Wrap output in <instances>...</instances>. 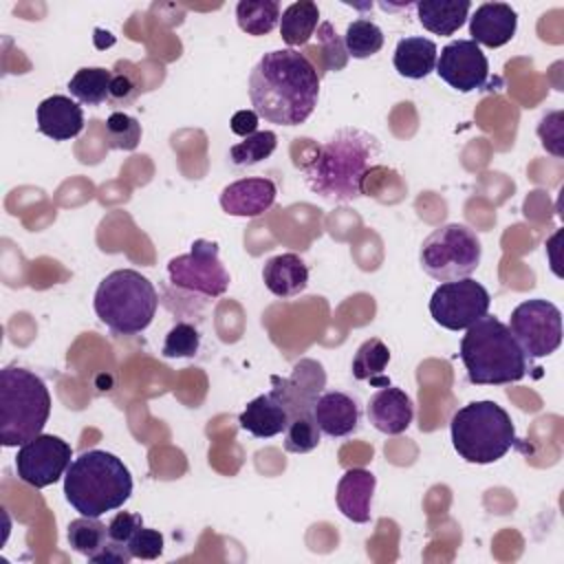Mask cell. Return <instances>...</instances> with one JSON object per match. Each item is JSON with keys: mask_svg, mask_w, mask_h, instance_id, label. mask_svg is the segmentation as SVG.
Masks as SVG:
<instances>
[{"mask_svg": "<svg viewBox=\"0 0 564 564\" xmlns=\"http://www.w3.org/2000/svg\"><path fill=\"white\" fill-rule=\"evenodd\" d=\"M319 97V73L313 62L295 51L264 53L249 73V99L258 117L278 126L304 123Z\"/></svg>", "mask_w": 564, "mask_h": 564, "instance_id": "1", "label": "cell"}, {"mask_svg": "<svg viewBox=\"0 0 564 564\" xmlns=\"http://www.w3.org/2000/svg\"><path fill=\"white\" fill-rule=\"evenodd\" d=\"M379 159L381 141L348 126L330 134L302 172L313 194L333 203H350L364 196V181Z\"/></svg>", "mask_w": 564, "mask_h": 564, "instance_id": "2", "label": "cell"}, {"mask_svg": "<svg viewBox=\"0 0 564 564\" xmlns=\"http://www.w3.org/2000/svg\"><path fill=\"white\" fill-rule=\"evenodd\" d=\"M132 476L123 460L104 449L82 452L64 474L66 502L82 516L99 518L128 502Z\"/></svg>", "mask_w": 564, "mask_h": 564, "instance_id": "3", "label": "cell"}, {"mask_svg": "<svg viewBox=\"0 0 564 564\" xmlns=\"http://www.w3.org/2000/svg\"><path fill=\"white\" fill-rule=\"evenodd\" d=\"M460 359L474 386H505L527 375V357L507 324L482 315L460 339Z\"/></svg>", "mask_w": 564, "mask_h": 564, "instance_id": "4", "label": "cell"}, {"mask_svg": "<svg viewBox=\"0 0 564 564\" xmlns=\"http://www.w3.org/2000/svg\"><path fill=\"white\" fill-rule=\"evenodd\" d=\"M51 414L46 383L31 370L4 366L0 370V443L18 447L42 434Z\"/></svg>", "mask_w": 564, "mask_h": 564, "instance_id": "5", "label": "cell"}, {"mask_svg": "<svg viewBox=\"0 0 564 564\" xmlns=\"http://www.w3.org/2000/svg\"><path fill=\"white\" fill-rule=\"evenodd\" d=\"M452 445L467 463L489 465L520 445L516 427L496 401H471L454 412L449 421Z\"/></svg>", "mask_w": 564, "mask_h": 564, "instance_id": "6", "label": "cell"}, {"mask_svg": "<svg viewBox=\"0 0 564 564\" xmlns=\"http://www.w3.org/2000/svg\"><path fill=\"white\" fill-rule=\"evenodd\" d=\"M93 306L115 335H137L152 324L159 293L139 271L117 269L99 282Z\"/></svg>", "mask_w": 564, "mask_h": 564, "instance_id": "7", "label": "cell"}, {"mask_svg": "<svg viewBox=\"0 0 564 564\" xmlns=\"http://www.w3.org/2000/svg\"><path fill=\"white\" fill-rule=\"evenodd\" d=\"M480 256L482 247L476 231L460 223H447L423 240L419 262L430 278L454 282L469 278L480 264Z\"/></svg>", "mask_w": 564, "mask_h": 564, "instance_id": "8", "label": "cell"}, {"mask_svg": "<svg viewBox=\"0 0 564 564\" xmlns=\"http://www.w3.org/2000/svg\"><path fill=\"white\" fill-rule=\"evenodd\" d=\"M167 278L176 289L203 297H220L231 282L229 271L218 258V245L203 238L192 242L189 253L167 262Z\"/></svg>", "mask_w": 564, "mask_h": 564, "instance_id": "9", "label": "cell"}, {"mask_svg": "<svg viewBox=\"0 0 564 564\" xmlns=\"http://www.w3.org/2000/svg\"><path fill=\"white\" fill-rule=\"evenodd\" d=\"M509 330L524 357H549L562 344V313L549 300H527L513 308Z\"/></svg>", "mask_w": 564, "mask_h": 564, "instance_id": "10", "label": "cell"}, {"mask_svg": "<svg viewBox=\"0 0 564 564\" xmlns=\"http://www.w3.org/2000/svg\"><path fill=\"white\" fill-rule=\"evenodd\" d=\"M491 304L489 291L474 278H460L436 286L430 300V315L447 330H467Z\"/></svg>", "mask_w": 564, "mask_h": 564, "instance_id": "11", "label": "cell"}, {"mask_svg": "<svg viewBox=\"0 0 564 564\" xmlns=\"http://www.w3.org/2000/svg\"><path fill=\"white\" fill-rule=\"evenodd\" d=\"M73 458L70 445L55 434H37L18 449L15 471L20 480L35 489L57 482Z\"/></svg>", "mask_w": 564, "mask_h": 564, "instance_id": "12", "label": "cell"}, {"mask_svg": "<svg viewBox=\"0 0 564 564\" xmlns=\"http://www.w3.org/2000/svg\"><path fill=\"white\" fill-rule=\"evenodd\" d=\"M436 75L458 93H471L487 86L489 62L471 40H454L436 57Z\"/></svg>", "mask_w": 564, "mask_h": 564, "instance_id": "13", "label": "cell"}, {"mask_svg": "<svg viewBox=\"0 0 564 564\" xmlns=\"http://www.w3.org/2000/svg\"><path fill=\"white\" fill-rule=\"evenodd\" d=\"M273 392L289 412V421L300 414H311L317 397L324 392L326 372L315 359H300L289 377H271Z\"/></svg>", "mask_w": 564, "mask_h": 564, "instance_id": "14", "label": "cell"}, {"mask_svg": "<svg viewBox=\"0 0 564 564\" xmlns=\"http://www.w3.org/2000/svg\"><path fill=\"white\" fill-rule=\"evenodd\" d=\"M278 187L271 178L251 176L229 183L220 192V207L229 216L256 218L262 216L275 203Z\"/></svg>", "mask_w": 564, "mask_h": 564, "instance_id": "15", "label": "cell"}, {"mask_svg": "<svg viewBox=\"0 0 564 564\" xmlns=\"http://www.w3.org/2000/svg\"><path fill=\"white\" fill-rule=\"evenodd\" d=\"M366 414L375 430L397 436L410 427L414 419V403L401 388L383 386L370 397Z\"/></svg>", "mask_w": 564, "mask_h": 564, "instance_id": "16", "label": "cell"}, {"mask_svg": "<svg viewBox=\"0 0 564 564\" xmlns=\"http://www.w3.org/2000/svg\"><path fill=\"white\" fill-rule=\"evenodd\" d=\"M518 29V15L507 2H482L469 18V35L478 46H505Z\"/></svg>", "mask_w": 564, "mask_h": 564, "instance_id": "17", "label": "cell"}, {"mask_svg": "<svg viewBox=\"0 0 564 564\" xmlns=\"http://www.w3.org/2000/svg\"><path fill=\"white\" fill-rule=\"evenodd\" d=\"M35 117L40 132L53 141H68L77 137L84 128V110L79 101L66 95H53L42 99Z\"/></svg>", "mask_w": 564, "mask_h": 564, "instance_id": "18", "label": "cell"}, {"mask_svg": "<svg viewBox=\"0 0 564 564\" xmlns=\"http://www.w3.org/2000/svg\"><path fill=\"white\" fill-rule=\"evenodd\" d=\"M359 414L361 412H359L357 399L339 390L322 392L313 405V416L322 434L330 438H341L352 434L359 425Z\"/></svg>", "mask_w": 564, "mask_h": 564, "instance_id": "19", "label": "cell"}, {"mask_svg": "<svg viewBox=\"0 0 564 564\" xmlns=\"http://www.w3.org/2000/svg\"><path fill=\"white\" fill-rule=\"evenodd\" d=\"M375 487H377V478L372 471H368L364 467L346 469L344 476L339 478L337 491H335V502H337L339 511L357 524L368 522Z\"/></svg>", "mask_w": 564, "mask_h": 564, "instance_id": "20", "label": "cell"}, {"mask_svg": "<svg viewBox=\"0 0 564 564\" xmlns=\"http://www.w3.org/2000/svg\"><path fill=\"white\" fill-rule=\"evenodd\" d=\"M238 423L245 432H249L256 438H271L286 430L289 412L280 397L271 390L249 401L247 408L240 412Z\"/></svg>", "mask_w": 564, "mask_h": 564, "instance_id": "21", "label": "cell"}, {"mask_svg": "<svg viewBox=\"0 0 564 564\" xmlns=\"http://www.w3.org/2000/svg\"><path fill=\"white\" fill-rule=\"evenodd\" d=\"M262 282L275 297H295L308 284V267L297 253H278L264 262Z\"/></svg>", "mask_w": 564, "mask_h": 564, "instance_id": "22", "label": "cell"}, {"mask_svg": "<svg viewBox=\"0 0 564 564\" xmlns=\"http://www.w3.org/2000/svg\"><path fill=\"white\" fill-rule=\"evenodd\" d=\"M438 48L432 40L421 35L401 37L394 48V70L408 79H423L436 68Z\"/></svg>", "mask_w": 564, "mask_h": 564, "instance_id": "23", "label": "cell"}, {"mask_svg": "<svg viewBox=\"0 0 564 564\" xmlns=\"http://www.w3.org/2000/svg\"><path fill=\"white\" fill-rule=\"evenodd\" d=\"M414 7L423 29L434 35H454L465 24L471 9L467 0H423Z\"/></svg>", "mask_w": 564, "mask_h": 564, "instance_id": "24", "label": "cell"}, {"mask_svg": "<svg viewBox=\"0 0 564 564\" xmlns=\"http://www.w3.org/2000/svg\"><path fill=\"white\" fill-rule=\"evenodd\" d=\"M319 9L311 0H297L289 4L280 15V35L289 48L304 46L317 31Z\"/></svg>", "mask_w": 564, "mask_h": 564, "instance_id": "25", "label": "cell"}, {"mask_svg": "<svg viewBox=\"0 0 564 564\" xmlns=\"http://www.w3.org/2000/svg\"><path fill=\"white\" fill-rule=\"evenodd\" d=\"M388 361H390V348L381 339L370 337L357 348L352 357V377L357 381H370L379 388L390 386V381L381 377Z\"/></svg>", "mask_w": 564, "mask_h": 564, "instance_id": "26", "label": "cell"}, {"mask_svg": "<svg viewBox=\"0 0 564 564\" xmlns=\"http://www.w3.org/2000/svg\"><path fill=\"white\" fill-rule=\"evenodd\" d=\"M112 70L101 66H84L68 79L70 95L84 106H101L110 95Z\"/></svg>", "mask_w": 564, "mask_h": 564, "instance_id": "27", "label": "cell"}, {"mask_svg": "<svg viewBox=\"0 0 564 564\" xmlns=\"http://www.w3.org/2000/svg\"><path fill=\"white\" fill-rule=\"evenodd\" d=\"M236 20L247 35H267L280 22V4L275 0H240Z\"/></svg>", "mask_w": 564, "mask_h": 564, "instance_id": "28", "label": "cell"}, {"mask_svg": "<svg viewBox=\"0 0 564 564\" xmlns=\"http://www.w3.org/2000/svg\"><path fill=\"white\" fill-rule=\"evenodd\" d=\"M66 540L73 551L86 555L90 562L108 544V527L99 522V518L82 516L68 522Z\"/></svg>", "mask_w": 564, "mask_h": 564, "instance_id": "29", "label": "cell"}, {"mask_svg": "<svg viewBox=\"0 0 564 564\" xmlns=\"http://www.w3.org/2000/svg\"><path fill=\"white\" fill-rule=\"evenodd\" d=\"M344 46H346L348 55L355 59L372 57L383 46V31L372 20L359 18L348 24L346 35H344Z\"/></svg>", "mask_w": 564, "mask_h": 564, "instance_id": "30", "label": "cell"}, {"mask_svg": "<svg viewBox=\"0 0 564 564\" xmlns=\"http://www.w3.org/2000/svg\"><path fill=\"white\" fill-rule=\"evenodd\" d=\"M278 145V137L271 130H260L245 137L240 143L229 148V159L238 167H251L273 154Z\"/></svg>", "mask_w": 564, "mask_h": 564, "instance_id": "31", "label": "cell"}, {"mask_svg": "<svg viewBox=\"0 0 564 564\" xmlns=\"http://www.w3.org/2000/svg\"><path fill=\"white\" fill-rule=\"evenodd\" d=\"M104 134H106L108 148L132 152V150H137V145L141 141V123L132 115L115 110L106 119Z\"/></svg>", "mask_w": 564, "mask_h": 564, "instance_id": "32", "label": "cell"}, {"mask_svg": "<svg viewBox=\"0 0 564 564\" xmlns=\"http://www.w3.org/2000/svg\"><path fill=\"white\" fill-rule=\"evenodd\" d=\"M322 441V430L311 414H300L289 421L284 430V449L291 454H306L313 452Z\"/></svg>", "mask_w": 564, "mask_h": 564, "instance_id": "33", "label": "cell"}, {"mask_svg": "<svg viewBox=\"0 0 564 564\" xmlns=\"http://www.w3.org/2000/svg\"><path fill=\"white\" fill-rule=\"evenodd\" d=\"M200 348V333L194 324L189 322H176L163 341V357L167 359H178V357H194Z\"/></svg>", "mask_w": 564, "mask_h": 564, "instance_id": "34", "label": "cell"}, {"mask_svg": "<svg viewBox=\"0 0 564 564\" xmlns=\"http://www.w3.org/2000/svg\"><path fill=\"white\" fill-rule=\"evenodd\" d=\"M308 51H319L324 57V70H341L348 62V51L344 46V40L335 33L330 22H322L317 26V46ZM322 70V73H324Z\"/></svg>", "mask_w": 564, "mask_h": 564, "instance_id": "35", "label": "cell"}, {"mask_svg": "<svg viewBox=\"0 0 564 564\" xmlns=\"http://www.w3.org/2000/svg\"><path fill=\"white\" fill-rule=\"evenodd\" d=\"M141 90L143 88H141V79H139L137 70L130 64H123V66H119V70L112 73L108 101L112 106H130L137 101Z\"/></svg>", "mask_w": 564, "mask_h": 564, "instance_id": "36", "label": "cell"}, {"mask_svg": "<svg viewBox=\"0 0 564 564\" xmlns=\"http://www.w3.org/2000/svg\"><path fill=\"white\" fill-rule=\"evenodd\" d=\"M538 137L542 148L553 154L555 159L564 156V112L551 110L538 123Z\"/></svg>", "mask_w": 564, "mask_h": 564, "instance_id": "37", "label": "cell"}, {"mask_svg": "<svg viewBox=\"0 0 564 564\" xmlns=\"http://www.w3.org/2000/svg\"><path fill=\"white\" fill-rule=\"evenodd\" d=\"M128 549L132 557L139 560H156L163 553V535L156 529L139 527L128 540Z\"/></svg>", "mask_w": 564, "mask_h": 564, "instance_id": "38", "label": "cell"}, {"mask_svg": "<svg viewBox=\"0 0 564 564\" xmlns=\"http://www.w3.org/2000/svg\"><path fill=\"white\" fill-rule=\"evenodd\" d=\"M143 527V520L139 513H130V511H119L110 522H108V540H112L115 544L128 546V540L132 538V533Z\"/></svg>", "mask_w": 564, "mask_h": 564, "instance_id": "39", "label": "cell"}, {"mask_svg": "<svg viewBox=\"0 0 564 564\" xmlns=\"http://www.w3.org/2000/svg\"><path fill=\"white\" fill-rule=\"evenodd\" d=\"M258 119H260V117L256 115V110H238V112L231 117V121H229L231 132L245 139V137L258 132Z\"/></svg>", "mask_w": 564, "mask_h": 564, "instance_id": "40", "label": "cell"}]
</instances>
